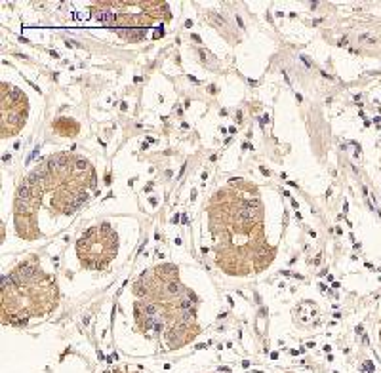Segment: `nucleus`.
Listing matches in <instances>:
<instances>
[{
    "instance_id": "nucleus-1",
    "label": "nucleus",
    "mask_w": 381,
    "mask_h": 373,
    "mask_svg": "<svg viewBox=\"0 0 381 373\" xmlns=\"http://www.w3.org/2000/svg\"><path fill=\"white\" fill-rule=\"evenodd\" d=\"M238 217L246 223H252L255 217H259V202L257 200H248L238 207Z\"/></svg>"
},
{
    "instance_id": "nucleus-3",
    "label": "nucleus",
    "mask_w": 381,
    "mask_h": 373,
    "mask_svg": "<svg viewBox=\"0 0 381 373\" xmlns=\"http://www.w3.org/2000/svg\"><path fill=\"white\" fill-rule=\"evenodd\" d=\"M193 305H195V301L190 299V297H185V299H183V309H185V310H187L189 307H193Z\"/></svg>"
},
{
    "instance_id": "nucleus-4",
    "label": "nucleus",
    "mask_w": 381,
    "mask_h": 373,
    "mask_svg": "<svg viewBox=\"0 0 381 373\" xmlns=\"http://www.w3.org/2000/svg\"><path fill=\"white\" fill-rule=\"evenodd\" d=\"M84 168H88V164L84 160H76V170H84Z\"/></svg>"
},
{
    "instance_id": "nucleus-2",
    "label": "nucleus",
    "mask_w": 381,
    "mask_h": 373,
    "mask_svg": "<svg viewBox=\"0 0 381 373\" xmlns=\"http://www.w3.org/2000/svg\"><path fill=\"white\" fill-rule=\"evenodd\" d=\"M95 19L101 21V23H112L116 19V13L112 10H107V8H99L95 12Z\"/></svg>"
}]
</instances>
